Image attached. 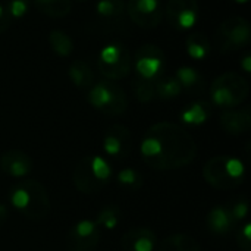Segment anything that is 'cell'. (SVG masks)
I'll list each match as a JSON object with an SVG mask.
<instances>
[{
	"mask_svg": "<svg viewBox=\"0 0 251 251\" xmlns=\"http://www.w3.org/2000/svg\"><path fill=\"white\" fill-rule=\"evenodd\" d=\"M203 178L210 187L216 190H235L246 179V166L235 156H215L209 159L203 166Z\"/></svg>",
	"mask_w": 251,
	"mask_h": 251,
	"instance_id": "277c9868",
	"label": "cell"
},
{
	"mask_svg": "<svg viewBox=\"0 0 251 251\" xmlns=\"http://www.w3.org/2000/svg\"><path fill=\"white\" fill-rule=\"evenodd\" d=\"M113 178V168L109 159L90 154L82 157L72 174L75 188L82 194H96L101 191Z\"/></svg>",
	"mask_w": 251,
	"mask_h": 251,
	"instance_id": "3957f363",
	"label": "cell"
},
{
	"mask_svg": "<svg viewBox=\"0 0 251 251\" xmlns=\"http://www.w3.org/2000/svg\"><path fill=\"white\" fill-rule=\"evenodd\" d=\"M32 169V159L21 150H7L0 156V171L10 178L25 179Z\"/></svg>",
	"mask_w": 251,
	"mask_h": 251,
	"instance_id": "5bb4252c",
	"label": "cell"
},
{
	"mask_svg": "<svg viewBox=\"0 0 251 251\" xmlns=\"http://www.w3.org/2000/svg\"><path fill=\"white\" fill-rule=\"evenodd\" d=\"M157 243V237L150 228L137 226L122 235L121 249L124 251H156Z\"/></svg>",
	"mask_w": 251,
	"mask_h": 251,
	"instance_id": "9a60e30c",
	"label": "cell"
},
{
	"mask_svg": "<svg viewBox=\"0 0 251 251\" xmlns=\"http://www.w3.org/2000/svg\"><path fill=\"white\" fill-rule=\"evenodd\" d=\"M9 201L24 218L38 222L51 210L50 196L44 185L35 179H22L9 190Z\"/></svg>",
	"mask_w": 251,
	"mask_h": 251,
	"instance_id": "7a4b0ae2",
	"label": "cell"
},
{
	"mask_svg": "<svg viewBox=\"0 0 251 251\" xmlns=\"http://www.w3.org/2000/svg\"><path fill=\"white\" fill-rule=\"evenodd\" d=\"M96 224L100 226V229H106V231H115L121 224H122V212L118 206L113 204H107L104 207H101L97 212L96 216Z\"/></svg>",
	"mask_w": 251,
	"mask_h": 251,
	"instance_id": "603a6c76",
	"label": "cell"
},
{
	"mask_svg": "<svg viewBox=\"0 0 251 251\" xmlns=\"http://www.w3.org/2000/svg\"><path fill=\"white\" fill-rule=\"evenodd\" d=\"M96 10L101 19L115 22L124 16L125 3L124 0H99L96 4Z\"/></svg>",
	"mask_w": 251,
	"mask_h": 251,
	"instance_id": "cb8c5ba5",
	"label": "cell"
},
{
	"mask_svg": "<svg viewBox=\"0 0 251 251\" xmlns=\"http://www.w3.org/2000/svg\"><path fill=\"white\" fill-rule=\"evenodd\" d=\"M143 162L154 171H175L188 166L197 156V143L181 125L159 122L151 125L140 144Z\"/></svg>",
	"mask_w": 251,
	"mask_h": 251,
	"instance_id": "6da1fadb",
	"label": "cell"
},
{
	"mask_svg": "<svg viewBox=\"0 0 251 251\" xmlns=\"http://www.w3.org/2000/svg\"><path fill=\"white\" fill-rule=\"evenodd\" d=\"M182 93V87L175 75L171 76H160L156 81V97L162 100H172Z\"/></svg>",
	"mask_w": 251,
	"mask_h": 251,
	"instance_id": "4316f807",
	"label": "cell"
},
{
	"mask_svg": "<svg viewBox=\"0 0 251 251\" xmlns=\"http://www.w3.org/2000/svg\"><path fill=\"white\" fill-rule=\"evenodd\" d=\"M6 7H7L12 19L22 18L29 9V0H9L6 3Z\"/></svg>",
	"mask_w": 251,
	"mask_h": 251,
	"instance_id": "4dcf8cb0",
	"label": "cell"
},
{
	"mask_svg": "<svg viewBox=\"0 0 251 251\" xmlns=\"http://www.w3.org/2000/svg\"><path fill=\"white\" fill-rule=\"evenodd\" d=\"M7 219H9V209L4 203L0 201V228L7 222Z\"/></svg>",
	"mask_w": 251,
	"mask_h": 251,
	"instance_id": "836d02e7",
	"label": "cell"
},
{
	"mask_svg": "<svg viewBox=\"0 0 251 251\" xmlns=\"http://www.w3.org/2000/svg\"><path fill=\"white\" fill-rule=\"evenodd\" d=\"M210 116H212V106L209 101H203V100L190 103L179 113L181 122L190 126H200L206 124Z\"/></svg>",
	"mask_w": 251,
	"mask_h": 251,
	"instance_id": "ac0fdd59",
	"label": "cell"
},
{
	"mask_svg": "<svg viewBox=\"0 0 251 251\" xmlns=\"http://www.w3.org/2000/svg\"><path fill=\"white\" fill-rule=\"evenodd\" d=\"M134 93H135V97L138 99V101L149 103L156 99V82L137 76V79L134 82Z\"/></svg>",
	"mask_w": 251,
	"mask_h": 251,
	"instance_id": "f1b7e54d",
	"label": "cell"
},
{
	"mask_svg": "<svg viewBox=\"0 0 251 251\" xmlns=\"http://www.w3.org/2000/svg\"><path fill=\"white\" fill-rule=\"evenodd\" d=\"M156 251H201L194 237L188 234H172L157 243Z\"/></svg>",
	"mask_w": 251,
	"mask_h": 251,
	"instance_id": "44dd1931",
	"label": "cell"
},
{
	"mask_svg": "<svg viewBox=\"0 0 251 251\" xmlns=\"http://www.w3.org/2000/svg\"><path fill=\"white\" fill-rule=\"evenodd\" d=\"M10 24H12V16H10L9 10L6 7V3L4 4L0 3V34L7 31Z\"/></svg>",
	"mask_w": 251,
	"mask_h": 251,
	"instance_id": "d6a6232c",
	"label": "cell"
},
{
	"mask_svg": "<svg viewBox=\"0 0 251 251\" xmlns=\"http://www.w3.org/2000/svg\"><path fill=\"white\" fill-rule=\"evenodd\" d=\"M187 53L196 60H204L212 51V44L203 32H191L185 40Z\"/></svg>",
	"mask_w": 251,
	"mask_h": 251,
	"instance_id": "7402d4cb",
	"label": "cell"
},
{
	"mask_svg": "<svg viewBox=\"0 0 251 251\" xmlns=\"http://www.w3.org/2000/svg\"><path fill=\"white\" fill-rule=\"evenodd\" d=\"M88 103L103 115L121 116L128 109V97L121 85L115 81H99L88 90Z\"/></svg>",
	"mask_w": 251,
	"mask_h": 251,
	"instance_id": "8992f818",
	"label": "cell"
},
{
	"mask_svg": "<svg viewBox=\"0 0 251 251\" xmlns=\"http://www.w3.org/2000/svg\"><path fill=\"white\" fill-rule=\"evenodd\" d=\"M235 225L226 206H216L206 216V226L215 235H226L234 231Z\"/></svg>",
	"mask_w": 251,
	"mask_h": 251,
	"instance_id": "e0dca14e",
	"label": "cell"
},
{
	"mask_svg": "<svg viewBox=\"0 0 251 251\" xmlns=\"http://www.w3.org/2000/svg\"><path fill=\"white\" fill-rule=\"evenodd\" d=\"M237 243L243 251H251V224H244L237 232Z\"/></svg>",
	"mask_w": 251,
	"mask_h": 251,
	"instance_id": "1f68e13d",
	"label": "cell"
},
{
	"mask_svg": "<svg viewBox=\"0 0 251 251\" xmlns=\"http://www.w3.org/2000/svg\"><path fill=\"white\" fill-rule=\"evenodd\" d=\"M78 1H84V0H78Z\"/></svg>",
	"mask_w": 251,
	"mask_h": 251,
	"instance_id": "8d00e7d4",
	"label": "cell"
},
{
	"mask_svg": "<svg viewBox=\"0 0 251 251\" xmlns=\"http://www.w3.org/2000/svg\"><path fill=\"white\" fill-rule=\"evenodd\" d=\"M219 124L222 129L231 135H243L251 129L250 107L226 109L221 113Z\"/></svg>",
	"mask_w": 251,
	"mask_h": 251,
	"instance_id": "2e32d148",
	"label": "cell"
},
{
	"mask_svg": "<svg viewBox=\"0 0 251 251\" xmlns=\"http://www.w3.org/2000/svg\"><path fill=\"white\" fill-rule=\"evenodd\" d=\"M118 185L126 191H138L143 185H144V179L143 175L134 169V168H124L118 172L116 176Z\"/></svg>",
	"mask_w": 251,
	"mask_h": 251,
	"instance_id": "83f0119b",
	"label": "cell"
},
{
	"mask_svg": "<svg viewBox=\"0 0 251 251\" xmlns=\"http://www.w3.org/2000/svg\"><path fill=\"white\" fill-rule=\"evenodd\" d=\"M166 63L168 62H166L165 51L159 46L151 43L140 46L132 57V65L135 68L137 76L154 82L160 76H163Z\"/></svg>",
	"mask_w": 251,
	"mask_h": 251,
	"instance_id": "9c48e42d",
	"label": "cell"
},
{
	"mask_svg": "<svg viewBox=\"0 0 251 251\" xmlns=\"http://www.w3.org/2000/svg\"><path fill=\"white\" fill-rule=\"evenodd\" d=\"M175 76L179 81L182 91L185 90L190 94H201L206 90V78L196 68L181 66Z\"/></svg>",
	"mask_w": 251,
	"mask_h": 251,
	"instance_id": "d6986e66",
	"label": "cell"
},
{
	"mask_svg": "<svg viewBox=\"0 0 251 251\" xmlns=\"http://www.w3.org/2000/svg\"><path fill=\"white\" fill-rule=\"evenodd\" d=\"M250 53H247L244 57H243V60H241V66L244 68V71L246 72H250L251 71V63H250Z\"/></svg>",
	"mask_w": 251,
	"mask_h": 251,
	"instance_id": "e575fe53",
	"label": "cell"
},
{
	"mask_svg": "<svg viewBox=\"0 0 251 251\" xmlns=\"http://www.w3.org/2000/svg\"><path fill=\"white\" fill-rule=\"evenodd\" d=\"M232 1H235V3H238V4H244V3H247L249 0H232Z\"/></svg>",
	"mask_w": 251,
	"mask_h": 251,
	"instance_id": "d590c367",
	"label": "cell"
},
{
	"mask_svg": "<svg viewBox=\"0 0 251 251\" xmlns=\"http://www.w3.org/2000/svg\"><path fill=\"white\" fill-rule=\"evenodd\" d=\"M251 40L250 22L243 16H231L219 24L215 32L216 47L222 53H234L249 46Z\"/></svg>",
	"mask_w": 251,
	"mask_h": 251,
	"instance_id": "52a82bcc",
	"label": "cell"
},
{
	"mask_svg": "<svg viewBox=\"0 0 251 251\" xmlns=\"http://www.w3.org/2000/svg\"><path fill=\"white\" fill-rule=\"evenodd\" d=\"M49 44H50V49L60 57H68L74 51V43H72L71 37L66 32L59 31V29L50 31Z\"/></svg>",
	"mask_w": 251,
	"mask_h": 251,
	"instance_id": "484cf974",
	"label": "cell"
},
{
	"mask_svg": "<svg viewBox=\"0 0 251 251\" xmlns=\"http://www.w3.org/2000/svg\"><path fill=\"white\" fill-rule=\"evenodd\" d=\"M101 240V229L91 219H81L71 226L65 237L66 251H94Z\"/></svg>",
	"mask_w": 251,
	"mask_h": 251,
	"instance_id": "30bf717a",
	"label": "cell"
},
{
	"mask_svg": "<svg viewBox=\"0 0 251 251\" xmlns=\"http://www.w3.org/2000/svg\"><path fill=\"white\" fill-rule=\"evenodd\" d=\"M97 66L106 79L118 81L129 75L132 69V54L124 44L110 43L99 51Z\"/></svg>",
	"mask_w": 251,
	"mask_h": 251,
	"instance_id": "ba28073f",
	"label": "cell"
},
{
	"mask_svg": "<svg viewBox=\"0 0 251 251\" xmlns=\"http://www.w3.org/2000/svg\"><path fill=\"white\" fill-rule=\"evenodd\" d=\"M226 207H228L232 219L235 221V224L246 221L249 216V212H250V204H249V200L246 197H237Z\"/></svg>",
	"mask_w": 251,
	"mask_h": 251,
	"instance_id": "f546056e",
	"label": "cell"
},
{
	"mask_svg": "<svg viewBox=\"0 0 251 251\" xmlns=\"http://www.w3.org/2000/svg\"><path fill=\"white\" fill-rule=\"evenodd\" d=\"M34 4L40 12L51 18H63L71 12V0H34Z\"/></svg>",
	"mask_w": 251,
	"mask_h": 251,
	"instance_id": "d4e9b609",
	"label": "cell"
},
{
	"mask_svg": "<svg viewBox=\"0 0 251 251\" xmlns=\"http://www.w3.org/2000/svg\"><path fill=\"white\" fill-rule=\"evenodd\" d=\"M250 85L247 79L237 72L219 75L210 85L212 101L222 109H235L249 97Z\"/></svg>",
	"mask_w": 251,
	"mask_h": 251,
	"instance_id": "5b68a950",
	"label": "cell"
},
{
	"mask_svg": "<svg viewBox=\"0 0 251 251\" xmlns=\"http://www.w3.org/2000/svg\"><path fill=\"white\" fill-rule=\"evenodd\" d=\"M68 75L71 82L84 91H88L93 85H94V72L90 68V65L84 60H75L71 63L69 69H68Z\"/></svg>",
	"mask_w": 251,
	"mask_h": 251,
	"instance_id": "ffe728a7",
	"label": "cell"
},
{
	"mask_svg": "<svg viewBox=\"0 0 251 251\" xmlns=\"http://www.w3.org/2000/svg\"><path fill=\"white\" fill-rule=\"evenodd\" d=\"M169 24L178 31L191 29L199 19L197 0H169L165 9Z\"/></svg>",
	"mask_w": 251,
	"mask_h": 251,
	"instance_id": "4fadbf2b",
	"label": "cell"
},
{
	"mask_svg": "<svg viewBox=\"0 0 251 251\" xmlns=\"http://www.w3.org/2000/svg\"><path fill=\"white\" fill-rule=\"evenodd\" d=\"M103 150L107 157L122 162L132 153V134L122 124H113L103 137Z\"/></svg>",
	"mask_w": 251,
	"mask_h": 251,
	"instance_id": "8fae6325",
	"label": "cell"
},
{
	"mask_svg": "<svg viewBox=\"0 0 251 251\" xmlns=\"http://www.w3.org/2000/svg\"><path fill=\"white\" fill-rule=\"evenodd\" d=\"M126 12L131 21L144 29L159 26L163 19V7L159 0H129Z\"/></svg>",
	"mask_w": 251,
	"mask_h": 251,
	"instance_id": "7c38bea8",
	"label": "cell"
}]
</instances>
